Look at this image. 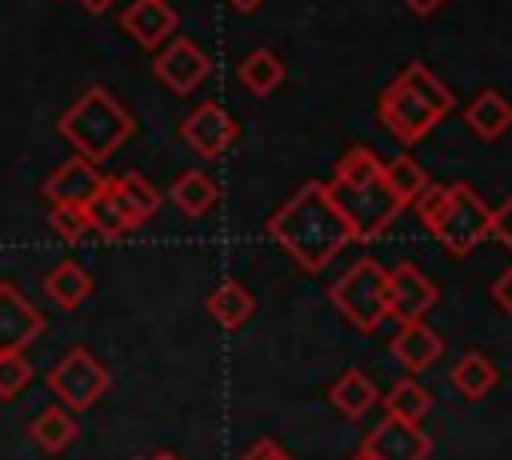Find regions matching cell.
Wrapping results in <instances>:
<instances>
[{"instance_id":"24","label":"cell","mask_w":512,"mask_h":460,"mask_svg":"<svg viewBox=\"0 0 512 460\" xmlns=\"http://www.w3.org/2000/svg\"><path fill=\"white\" fill-rule=\"evenodd\" d=\"M240 84H244L248 92H256V96H268L272 88L284 84V60H280L276 52H268V48L248 52L244 64H240Z\"/></svg>"},{"instance_id":"2","label":"cell","mask_w":512,"mask_h":460,"mask_svg":"<svg viewBox=\"0 0 512 460\" xmlns=\"http://www.w3.org/2000/svg\"><path fill=\"white\" fill-rule=\"evenodd\" d=\"M324 188H328L332 204L340 208V216L348 220L352 240H372L400 216V200L384 184V164L364 144H352L340 156L336 176Z\"/></svg>"},{"instance_id":"18","label":"cell","mask_w":512,"mask_h":460,"mask_svg":"<svg viewBox=\"0 0 512 460\" xmlns=\"http://www.w3.org/2000/svg\"><path fill=\"white\" fill-rule=\"evenodd\" d=\"M496 364L484 356V352H464L456 364H452V372H448V380H452V388L464 396V400H480V396H488L492 388H496Z\"/></svg>"},{"instance_id":"12","label":"cell","mask_w":512,"mask_h":460,"mask_svg":"<svg viewBox=\"0 0 512 460\" xmlns=\"http://www.w3.org/2000/svg\"><path fill=\"white\" fill-rule=\"evenodd\" d=\"M152 72H156V80H160L164 88H172L176 96H188V92L208 76V56L196 48V40L176 36V40L156 56Z\"/></svg>"},{"instance_id":"33","label":"cell","mask_w":512,"mask_h":460,"mask_svg":"<svg viewBox=\"0 0 512 460\" xmlns=\"http://www.w3.org/2000/svg\"><path fill=\"white\" fill-rule=\"evenodd\" d=\"M440 4H444V0H404V8H412L416 16H432Z\"/></svg>"},{"instance_id":"21","label":"cell","mask_w":512,"mask_h":460,"mask_svg":"<svg viewBox=\"0 0 512 460\" xmlns=\"http://www.w3.org/2000/svg\"><path fill=\"white\" fill-rule=\"evenodd\" d=\"M208 316L220 324V328H240L248 316H252V292L236 280H220L208 296Z\"/></svg>"},{"instance_id":"7","label":"cell","mask_w":512,"mask_h":460,"mask_svg":"<svg viewBox=\"0 0 512 460\" xmlns=\"http://www.w3.org/2000/svg\"><path fill=\"white\" fill-rule=\"evenodd\" d=\"M48 388L60 396V404L64 408H92L100 396H104V388H108V372H104V364L88 352V348H72V352H64L60 356V364L48 372Z\"/></svg>"},{"instance_id":"11","label":"cell","mask_w":512,"mask_h":460,"mask_svg":"<svg viewBox=\"0 0 512 460\" xmlns=\"http://www.w3.org/2000/svg\"><path fill=\"white\" fill-rule=\"evenodd\" d=\"M436 284L416 268V264H400L388 272V316L396 324L408 320H424V312L436 304Z\"/></svg>"},{"instance_id":"15","label":"cell","mask_w":512,"mask_h":460,"mask_svg":"<svg viewBox=\"0 0 512 460\" xmlns=\"http://www.w3.org/2000/svg\"><path fill=\"white\" fill-rule=\"evenodd\" d=\"M392 356L408 368V372H424L428 364H436L440 360V352H444V340L424 324V320H408V324H400V332L392 336Z\"/></svg>"},{"instance_id":"9","label":"cell","mask_w":512,"mask_h":460,"mask_svg":"<svg viewBox=\"0 0 512 460\" xmlns=\"http://www.w3.org/2000/svg\"><path fill=\"white\" fill-rule=\"evenodd\" d=\"M180 136H184V144H188L196 156L212 160V156H224V152L232 148V140H236V120H232L220 104L208 100V104H200V108H192V112L184 116Z\"/></svg>"},{"instance_id":"30","label":"cell","mask_w":512,"mask_h":460,"mask_svg":"<svg viewBox=\"0 0 512 460\" xmlns=\"http://www.w3.org/2000/svg\"><path fill=\"white\" fill-rule=\"evenodd\" d=\"M488 236H496L508 252H512V196L492 212V224H488Z\"/></svg>"},{"instance_id":"13","label":"cell","mask_w":512,"mask_h":460,"mask_svg":"<svg viewBox=\"0 0 512 460\" xmlns=\"http://www.w3.org/2000/svg\"><path fill=\"white\" fill-rule=\"evenodd\" d=\"M44 320L16 284L0 280V352H24L40 336Z\"/></svg>"},{"instance_id":"29","label":"cell","mask_w":512,"mask_h":460,"mask_svg":"<svg viewBox=\"0 0 512 460\" xmlns=\"http://www.w3.org/2000/svg\"><path fill=\"white\" fill-rule=\"evenodd\" d=\"M48 220H52V228L64 236V240H80L84 232H88V220H84V212H68V208H48Z\"/></svg>"},{"instance_id":"5","label":"cell","mask_w":512,"mask_h":460,"mask_svg":"<svg viewBox=\"0 0 512 460\" xmlns=\"http://www.w3.org/2000/svg\"><path fill=\"white\" fill-rule=\"evenodd\" d=\"M60 136L76 148V156L100 164L108 160L128 136H132V116L124 112V104L108 92V88H88L64 116H60Z\"/></svg>"},{"instance_id":"32","label":"cell","mask_w":512,"mask_h":460,"mask_svg":"<svg viewBox=\"0 0 512 460\" xmlns=\"http://www.w3.org/2000/svg\"><path fill=\"white\" fill-rule=\"evenodd\" d=\"M492 300H496L504 312H512V268L496 276V284H492Z\"/></svg>"},{"instance_id":"23","label":"cell","mask_w":512,"mask_h":460,"mask_svg":"<svg viewBox=\"0 0 512 460\" xmlns=\"http://www.w3.org/2000/svg\"><path fill=\"white\" fill-rule=\"evenodd\" d=\"M332 404L344 412V416H352V420H360L376 400H380V392H376V384L364 376V372H356V368H348L336 384H332Z\"/></svg>"},{"instance_id":"4","label":"cell","mask_w":512,"mask_h":460,"mask_svg":"<svg viewBox=\"0 0 512 460\" xmlns=\"http://www.w3.org/2000/svg\"><path fill=\"white\" fill-rule=\"evenodd\" d=\"M416 216L420 224L452 252V256H468L480 240H488V224H492V208L480 200V192L472 184H428L416 200Z\"/></svg>"},{"instance_id":"6","label":"cell","mask_w":512,"mask_h":460,"mask_svg":"<svg viewBox=\"0 0 512 460\" xmlns=\"http://www.w3.org/2000/svg\"><path fill=\"white\" fill-rule=\"evenodd\" d=\"M328 296L352 328L372 332L388 316V272L372 256H364L328 288Z\"/></svg>"},{"instance_id":"28","label":"cell","mask_w":512,"mask_h":460,"mask_svg":"<svg viewBox=\"0 0 512 460\" xmlns=\"http://www.w3.org/2000/svg\"><path fill=\"white\" fill-rule=\"evenodd\" d=\"M32 380V364L20 352H0V400H12Z\"/></svg>"},{"instance_id":"10","label":"cell","mask_w":512,"mask_h":460,"mask_svg":"<svg viewBox=\"0 0 512 460\" xmlns=\"http://www.w3.org/2000/svg\"><path fill=\"white\" fill-rule=\"evenodd\" d=\"M372 460H428L432 456V440L408 424V420H396V416H384L360 444Z\"/></svg>"},{"instance_id":"36","label":"cell","mask_w":512,"mask_h":460,"mask_svg":"<svg viewBox=\"0 0 512 460\" xmlns=\"http://www.w3.org/2000/svg\"><path fill=\"white\" fill-rule=\"evenodd\" d=\"M140 460H180V456H172V452H152V456H140Z\"/></svg>"},{"instance_id":"20","label":"cell","mask_w":512,"mask_h":460,"mask_svg":"<svg viewBox=\"0 0 512 460\" xmlns=\"http://www.w3.org/2000/svg\"><path fill=\"white\" fill-rule=\"evenodd\" d=\"M44 292L60 304V308H80L92 296V276L76 264V260H60L48 276H44Z\"/></svg>"},{"instance_id":"22","label":"cell","mask_w":512,"mask_h":460,"mask_svg":"<svg viewBox=\"0 0 512 460\" xmlns=\"http://www.w3.org/2000/svg\"><path fill=\"white\" fill-rule=\"evenodd\" d=\"M28 436L44 448V452H64L72 440H76V420H72V408L64 404H52L44 408L32 424H28Z\"/></svg>"},{"instance_id":"8","label":"cell","mask_w":512,"mask_h":460,"mask_svg":"<svg viewBox=\"0 0 512 460\" xmlns=\"http://www.w3.org/2000/svg\"><path fill=\"white\" fill-rule=\"evenodd\" d=\"M104 180H108V176H104L92 160L72 156V160H64V164L44 180V200H48V208L84 212V208L96 200V192L104 188Z\"/></svg>"},{"instance_id":"27","label":"cell","mask_w":512,"mask_h":460,"mask_svg":"<svg viewBox=\"0 0 512 460\" xmlns=\"http://www.w3.org/2000/svg\"><path fill=\"white\" fill-rule=\"evenodd\" d=\"M116 184V192H120V200L128 204V212L136 216V224H144L156 208H160V192L140 176V172H128V176H116L112 180Z\"/></svg>"},{"instance_id":"16","label":"cell","mask_w":512,"mask_h":460,"mask_svg":"<svg viewBox=\"0 0 512 460\" xmlns=\"http://www.w3.org/2000/svg\"><path fill=\"white\" fill-rule=\"evenodd\" d=\"M84 220H88V232H96V236H124V232L136 228V216L120 200V192H116L112 180H104V188L96 192V200L84 208Z\"/></svg>"},{"instance_id":"3","label":"cell","mask_w":512,"mask_h":460,"mask_svg":"<svg viewBox=\"0 0 512 460\" xmlns=\"http://www.w3.org/2000/svg\"><path fill=\"white\" fill-rule=\"evenodd\" d=\"M452 92L440 76H432L428 64L420 60H408L376 96V116L380 124L404 140V144H416L424 140L448 112H452Z\"/></svg>"},{"instance_id":"34","label":"cell","mask_w":512,"mask_h":460,"mask_svg":"<svg viewBox=\"0 0 512 460\" xmlns=\"http://www.w3.org/2000/svg\"><path fill=\"white\" fill-rule=\"evenodd\" d=\"M80 8H88V12H108L112 0H80Z\"/></svg>"},{"instance_id":"19","label":"cell","mask_w":512,"mask_h":460,"mask_svg":"<svg viewBox=\"0 0 512 460\" xmlns=\"http://www.w3.org/2000/svg\"><path fill=\"white\" fill-rule=\"evenodd\" d=\"M216 196H220V192H216V184L208 180V172H196V168L184 172V176H176L172 188H168V200H172L184 216H192V220H196V216H208L212 204H216Z\"/></svg>"},{"instance_id":"14","label":"cell","mask_w":512,"mask_h":460,"mask_svg":"<svg viewBox=\"0 0 512 460\" xmlns=\"http://www.w3.org/2000/svg\"><path fill=\"white\" fill-rule=\"evenodd\" d=\"M120 28L140 48H156L160 40H168L176 32V8H168V0H136L132 8H124Z\"/></svg>"},{"instance_id":"31","label":"cell","mask_w":512,"mask_h":460,"mask_svg":"<svg viewBox=\"0 0 512 460\" xmlns=\"http://www.w3.org/2000/svg\"><path fill=\"white\" fill-rule=\"evenodd\" d=\"M240 460H292V456H288V452H284L276 440H256V444H252V448H248Z\"/></svg>"},{"instance_id":"37","label":"cell","mask_w":512,"mask_h":460,"mask_svg":"<svg viewBox=\"0 0 512 460\" xmlns=\"http://www.w3.org/2000/svg\"><path fill=\"white\" fill-rule=\"evenodd\" d=\"M348 460H372V456H368V452L360 448V452H356V456H348Z\"/></svg>"},{"instance_id":"1","label":"cell","mask_w":512,"mask_h":460,"mask_svg":"<svg viewBox=\"0 0 512 460\" xmlns=\"http://www.w3.org/2000/svg\"><path fill=\"white\" fill-rule=\"evenodd\" d=\"M268 236L308 272H320L340 248L352 244V228L320 180H308L268 216Z\"/></svg>"},{"instance_id":"35","label":"cell","mask_w":512,"mask_h":460,"mask_svg":"<svg viewBox=\"0 0 512 460\" xmlns=\"http://www.w3.org/2000/svg\"><path fill=\"white\" fill-rule=\"evenodd\" d=\"M232 4H236V8H240V12H252V8H256V4H260V0H232Z\"/></svg>"},{"instance_id":"26","label":"cell","mask_w":512,"mask_h":460,"mask_svg":"<svg viewBox=\"0 0 512 460\" xmlns=\"http://www.w3.org/2000/svg\"><path fill=\"white\" fill-rule=\"evenodd\" d=\"M384 184H388V192L400 200V208L404 204H412L424 188H428V176H424V168L412 160V156H396V160H388L384 164Z\"/></svg>"},{"instance_id":"25","label":"cell","mask_w":512,"mask_h":460,"mask_svg":"<svg viewBox=\"0 0 512 460\" xmlns=\"http://www.w3.org/2000/svg\"><path fill=\"white\" fill-rule=\"evenodd\" d=\"M432 408V392L420 384V380H396L388 392H384V412L396 416V420H408V424H420V416Z\"/></svg>"},{"instance_id":"17","label":"cell","mask_w":512,"mask_h":460,"mask_svg":"<svg viewBox=\"0 0 512 460\" xmlns=\"http://www.w3.org/2000/svg\"><path fill=\"white\" fill-rule=\"evenodd\" d=\"M464 120H468V128H472L480 140H496V136H504V132L512 128V104H508V96H500L496 88H484V92H476L472 104L464 108Z\"/></svg>"}]
</instances>
